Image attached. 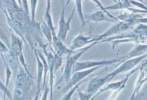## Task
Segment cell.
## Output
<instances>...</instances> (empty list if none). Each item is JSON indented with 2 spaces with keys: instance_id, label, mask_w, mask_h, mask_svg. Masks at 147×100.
<instances>
[{
  "instance_id": "1",
  "label": "cell",
  "mask_w": 147,
  "mask_h": 100,
  "mask_svg": "<svg viewBox=\"0 0 147 100\" xmlns=\"http://www.w3.org/2000/svg\"><path fill=\"white\" fill-rule=\"evenodd\" d=\"M147 40V25L138 24L133 29L123 33L109 37L102 40L98 41L100 43H112L113 49L118 44L127 42H134L136 43H144Z\"/></svg>"
},
{
  "instance_id": "2",
  "label": "cell",
  "mask_w": 147,
  "mask_h": 100,
  "mask_svg": "<svg viewBox=\"0 0 147 100\" xmlns=\"http://www.w3.org/2000/svg\"><path fill=\"white\" fill-rule=\"evenodd\" d=\"M137 24L134 22L119 21L111 26L103 33L99 35H93L95 41H99L109 37L118 35L133 29Z\"/></svg>"
},
{
  "instance_id": "3",
  "label": "cell",
  "mask_w": 147,
  "mask_h": 100,
  "mask_svg": "<svg viewBox=\"0 0 147 100\" xmlns=\"http://www.w3.org/2000/svg\"><path fill=\"white\" fill-rule=\"evenodd\" d=\"M98 44V41H95L90 44L89 45L86 47L85 48L80 49L79 52H78L76 53L73 55H68L67 58V60L65 64V66L64 68L63 74L61 76V79H63L65 83H67L68 81L69 80L71 75H72V71L74 65L75 64L76 61H78V60L80 57V56L85 53L86 51L89 50L91 48H92L93 46H94L95 44Z\"/></svg>"
},
{
  "instance_id": "4",
  "label": "cell",
  "mask_w": 147,
  "mask_h": 100,
  "mask_svg": "<svg viewBox=\"0 0 147 100\" xmlns=\"http://www.w3.org/2000/svg\"><path fill=\"white\" fill-rule=\"evenodd\" d=\"M147 57V53L141 56L134 57L130 59L129 60H127L123 62L121 65L117 69L114 70L111 73L106 75L105 77L106 79L107 83L109 82H110L115 76L117 75L126 72L132 68H133L138 63H139L140 61L143 60L144 59H145Z\"/></svg>"
},
{
  "instance_id": "5",
  "label": "cell",
  "mask_w": 147,
  "mask_h": 100,
  "mask_svg": "<svg viewBox=\"0 0 147 100\" xmlns=\"http://www.w3.org/2000/svg\"><path fill=\"white\" fill-rule=\"evenodd\" d=\"M61 2H62L61 3L62 9H61V15L60 17V20L59 22V31H58L57 36L59 39H60L63 42L65 41L68 32L70 29L71 22L75 16V11H76V7L75 6L74 7L69 17L67 20H66L65 16V8L64 6V0H62Z\"/></svg>"
},
{
  "instance_id": "6",
  "label": "cell",
  "mask_w": 147,
  "mask_h": 100,
  "mask_svg": "<svg viewBox=\"0 0 147 100\" xmlns=\"http://www.w3.org/2000/svg\"><path fill=\"white\" fill-rule=\"evenodd\" d=\"M120 61L118 59H113L111 60H90L84 61H76L74 65L72 71V74L74 73L84 70L89 69L97 66H107L113 65Z\"/></svg>"
},
{
  "instance_id": "7",
  "label": "cell",
  "mask_w": 147,
  "mask_h": 100,
  "mask_svg": "<svg viewBox=\"0 0 147 100\" xmlns=\"http://www.w3.org/2000/svg\"><path fill=\"white\" fill-rule=\"evenodd\" d=\"M103 66H97L93 68H91L87 70H84L82 71H77L72 74L69 80L67 83H66L64 88L63 89V91L66 92L71 88H72L76 84L83 80L84 78L87 77L90 74H92L94 71L98 69L102 68Z\"/></svg>"
},
{
  "instance_id": "8",
  "label": "cell",
  "mask_w": 147,
  "mask_h": 100,
  "mask_svg": "<svg viewBox=\"0 0 147 100\" xmlns=\"http://www.w3.org/2000/svg\"><path fill=\"white\" fill-rule=\"evenodd\" d=\"M93 42H95L93 35L86 36L83 34L81 31L80 33L74 39L69 49L74 52L75 49L81 48L83 46Z\"/></svg>"
},
{
  "instance_id": "9",
  "label": "cell",
  "mask_w": 147,
  "mask_h": 100,
  "mask_svg": "<svg viewBox=\"0 0 147 100\" xmlns=\"http://www.w3.org/2000/svg\"><path fill=\"white\" fill-rule=\"evenodd\" d=\"M146 53H147V44H145V45L138 44L136 45L129 53L119 57L120 61L119 62L118 64H117L115 66L116 67L117 66H119V64H121L123 62H124L127 60H129L131 58L141 56Z\"/></svg>"
},
{
  "instance_id": "10",
  "label": "cell",
  "mask_w": 147,
  "mask_h": 100,
  "mask_svg": "<svg viewBox=\"0 0 147 100\" xmlns=\"http://www.w3.org/2000/svg\"><path fill=\"white\" fill-rule=\"evenodd\" d=\"M47 55V61L49 67V87L50 89V100H53V90L54 83V67H55V59L54 56L52 52H45Z\"/></svg>"
},
{
  "instance_id": "11",
  "label": "cell",
  "mask_w": 147,
  "mask_h": 100,
  "mask_svg": "<svg viewBox=\"0 0 147 100\" xmlns=\"http://www.w3.org/2000/svg\"><path fill=\"white\" fill-rule=\"evenodd\" d=\"M106 83H107V82L105 76L94 78L88 83L85 93L94 95V94L98 91L99 89Z\"/></svg>"
},
{
  "instance_id": "12",
  "label": "cell",
  "mask_w": 147,
  "mask_h": 100,
  "mask_svg": "<svg viewBox=\"0 0 147 100\" xmlns=\"http://www.w3.org/2000/svg\"><path fill=\"white\" fill-rule=\"evenodd\" d=\"M104 13H105L102 10H98L92 13L84 15V18L85 20H87L88 21H90L92 22H99L102 21L117 22L119 21L114 19H113L109 17V16L106 17Z\"/></svg>"
},
{
  "instance_id": "13",
  "label": "cell",
  "mask_w": 147,
  "mask_h": 100,
  "mask_svg": "<svg viewBox=\"0 0 147 100\" xmlns=\"http://www.w3.org/2000/svg\"><path fill=\"white\" fill-rule=\"evenodd\" d=\"M138 69H139V67H138V68H136V69L132 70L129 74H128L126 75V76H125V78H124L122 79V80H119V81H117V82L110 83V84H107L105 87L100 89L99 90V91L97 93V94L95 95V96H94V97L93 98V99H94L95 97H96V96H98V95H99L100 94H101V93H104V92H105L106 91H107V90H109L115 91V90H118V89H119V88L123 85V84L124 83L127 82L128 79H129V77L131 75V74H132L133 73H134V72H136V71L137 70H138Z\"/></svg>"
},
{
  "instance_id": "14",
  "label": "cell",
  "mask_w": 147,
  "mask_h": 100,
  "mask_svg": "<svg viewBox=\"0 0 147 100\" xmlns=\"http://www.w3.org/2000/svg\"><path fill=\"white\" fill-rule=\"evenodd\" d=\"M52 45L54 48L55 52L61 56L64 55H67L68 56L71 55L74 51H71L70 49L68 48L63 43V41L59 39L57 35L53 36Z\"/></svg>"
},
{
  "instance_id": "15",
  "label": "cell",
  "mask_w": 147,
  "mask_h": 100,
  "mask_svg": "<svg viewBox=\"0 0 147 100\" xmlns=\"http://www.w3.org/2000/svg\"><path fill=\"white\" fill-rule=\"evenodd\" d=\"M35 55L37 60V91L36 93L39 94L41 89V86L42 84V75L44 74V66L43 63L40 59L36 51L35 50Z\"/></svg>"
},
{
  "instance_id": "16",
  "label": "cell",
  "mask_w": 147,
  "mask_h": 100,
  "mask_svg": "<svg viewBox=\"0 0 147 100\" xmlns=\"http://www.w3.org/2000/svg\"><path fill=\"white\" fill-rule=\"evenodd\" d=\"M116 18L119 21L125 22H134L137 24V20L139 18H142L144 17L139 13H133L129 11V12L125 11L123 13L120 14Z\"/></svg>"
},
{
  "instance_id": "17",
  "label": "cell",
  "mask_w": 147,
  "mask_h": 100,
  "mask_svg": "<svg viewBox=\"0 0 147 100\" xmlns=\"http://www.w3.org/2000/svg\"><path fill=\"white\" fill-rule=\"evenodd\" d=\"M11 51L16 56H17L20 53L22 52V43L20 39L14 34H11Z\"/></svg>"
},
{
  "instance_id": "18",
  "label": "cell",
  "mask_w": 147,
  "mask_h": 100,
  "mask_svg": "<svg viewBox=\"0 0 147 100\" xmlns=\"http://www.w3.org/2000/svg\"><path fill=\"white\" fill-rule=\"evenodd\" d=\"M40 30L42 34L45 36V37L48 40L49 44L51 45H52V41H53V36L52 33L51 31V28L47 24L46 21H43L41 24Z\"/></svg>"
},
{
  "instance_id": "19",
  "label": "cell",
  "mask_w": 147,
  "mask_h": 100,
  "mask_svg": "<svg viewBox=\"0 0 147 100\" xmlns=\"http://www.w3.org/2000/svg\"><path fill=\"white\" fill-rule=\"evenodd\" d=\"M131 4L129 2V0H119L118 2H117L116 3L106 7V10H119L123 9H127L131 6Z\"/></svg>"
},
{
  "instance_id": "20",
  "label": "cell",
  "mask_w": 147,
  "mask_h": 100,
  "mask_svg": "<svg viewBox=\"0 0 147 100\" xmlns=\"http://www.w3.org/2000/svg\"><path fill=\"white\" fill-rule=\"evenodd\" d=\"M75 2V7L76 11L82 23V28L83 29L86 24V20L84 18V14L83 13L82 10V1L83 0H74Z\"/></svg>"
},
{
  "instance_id": "21",
  "label": "cell",
  "mask_w": 147,
  "mask_h": 100,
  "mask_svg": "<svg viewBox=\"0 0 147 100\" xmlns=\"http://www.w3.org/2000/svg\"><path fill=\"white\" fill-rule=\"evenodd\" d=\"M36 52H37V55H38L40 59H41V61L43 63V66H44V80H43V82H42V88L43 89H44V86L45 85V83H46V77H47V74H48V72L49 71V67H48V61H47V60H46L45 59V57H44V56L42 55V53L40 52V51H38V50H36Z\"/></svg>"
},
{
  "instance_id": "22",
  "label": "cell",
  "mask_w": 147,
  "mask_h": 100,
  "mask_svg": "<svg viewBox=\"0 0 147 100\" xmlns=\"http://www.w3.org/2000/svg\"><path fill=\"white\" fill-rule=\"evenodd\" d=\"M84 82V80H82L81 82H80L79 83L76 84L75 86H74L71 89V90L68 93H67L63 96V97L61 98V100H71V98L72 97V95H73L74 93H75V91L79 88V86L80 85H81Z\"/></svg>"
},
{
  "instance_id": "23",
  "label": "cell",
  "mask_w": 147,
  "mask_h": 100,
  "mask_svg": "<svg viewBox=\"0 0 147 100\" xmlns=\"http://www.w3.org/2000/svg\"><path fill=\"white\" fill-rule=\"evenodd\" d=\"M53 56H54V59H55L54 72H55L61 66L62 63H63V59H62V56L61 55H59V54L56 53V52H53Z\"/></svg>"
},
{
  "instance_id": "24",
  "label": "cell",
  "mask_w": 147,
  "mask_h": 100,
  "mask_svg": "<svg viewBox=\"0 0 147 100\" xmlns=\"http://www.w3.org/2000/svg\"><path fill=\"white\" fill-rule=\"evenodd\" d=\"M2 59H3L4 64H5V71H6V83H5V86H6V87L7 88L8 85H9V82H10L11 76V71L10 70V68L9 64L6 62L4 57L2 56Z\"/></svg>"
},
{
  "instance_id": "25",
  "label": "cell",
  "mask_w": 147,
  "mask_h": 100,
  "mask_svg": "<svg viewBox=\"0 0 147 100\" xmlns=\"http://www.w3.org/2000/svg\"><path fill=\"white\" fill-rule=\"evenodd\" d=\"M30 13H31V22L35 23V14L38 0H30Z\"/></svg>"
},
{
  "instance_id": "26",
  "label": "cell",
  "mask_w": 147,
  "mask_h": 100,
  "mask_svg": "<svg viewBox=\"0 0 147 100\" xmlns=\"http://www.w3.org/2000/svg\"><path fill=\"white\" fill-rule=\"evenodd\" d=\"M91 1H92L93 2H94V3L96 5V6H97L98 7H99V8L100 9V10H102V11H103L105 13H106L107 16H109V17H110V18H113V19H114V20H115L119 21L116 17H115L114 16H113V15H111L110 13H109V11L105 9V7L101 4V3L99 2V0H91Z\"/></svg>"
},
{
  "instance_id": "27",
  "label": "cell",
  "mask_w": 147,
  "mask_h": 100,
  "mask_svg": "<svg viewBox=\"0 0 147 100\" xmlns=\"http://www.w3.org/2000/svg\"><path fill=\"white\" fill-rule=\"evenodd\" d=\"M0 90H2L3 93H4V99L5 100V97L7 95V97L9 98L10 100H12V97H11V94L9 90L7 89V87H6L5 84H4L2 82L0 79Z\"/></svg>"
},
{
  "instance_id": "28",
  "label": "cell",
  "mask_w": 147,
  "mask_h": 100,
  "mask_svg": "<svg viewBox=\"0 0 147 100\" xmlns=\"http://www.w3.org/2000/svg\"><path fill=\"white\" fill-rule=\"evenodd\" d=\"M78 95L79 100H90L93 96L92 94H88L85 92L83 93L79 89L78 90Z\"/></svg>"
},
{
  "instance_id": "29",
  "label": "cell",
  "mask_w": 147,
  "mask_h": 100,
  "mask_svg": "<svg viewBox=\"0 0 147 100\" xmlns=\"http://www.w3.org/2000/svg\"><path fill=\"white\" fill-rule=\"evenodd\" d=\"M147 80V77L145 78H144L142 79V80L140 82V83H139L138 86L136 87H134V90H133V94H131V97L130 98H133L134 96H136V95H137L138 93H139V91L140 90L141 87L143 86V84L145 83V82H146V81Z\"/></svg>"
},
{
  "instance_id": "30",
  "label": "cell",
  "mask_w": 147,
  "mask_h": 100,
  "mask_svg": "<svg viewBox=\"0 0 147 100\" xmlns=\"http://www.w3.org/2000/svg\"><path fill=\"white\" fill-rule=\"evenodd\" d=\"M18 58V60L20 61V62L21 63V64H22V66L24 67V68L25 69V71L27 72V73L30 75V76H31L30 74H29L28 69H27V67H26V62H25V57H24V54H23V52L20 53L18 56H17Z\"/></svg>"
},
{
  "instance_id": "31",
  "label": "cell",
  "mask_w": 147,
  "mask_h": 100,
  "mask_svg": "<svg viewBox=\"0 0 147 100\" xmlns=\"http://www.w3.org/2000/svg\"><path fill=\"white\" fill-rule=\"evenodd\" d=\"M129 2H130V3L133 5H134L139 8L142 9V10H145L146 11H147V6H146L144 3L142 2H140L134 0H129Z\"/></svg>"
},
{
  "instance_id": "32",
  "label": "cell",
  "mask_w": 147,
  "mask_h": 100,
  "mask_svg": "<svg viewBox=\"0 0 147 100\" xmlns=\"http://www.w3.org/2000/svg\"><path fill=\"white\" fill-rule=\"evenodd\" d=\"M44 89V90L43 95L41 100H48V95L49 93H50V89H49V87L48 86V83H45Z\"/></svg>"
},
{
  "instance_id": "33",
  "label": "cell",
  "mask_w": 147,
  "mask_h": 100,
  "mask_svg": "<svg viewBox=\"0 0 147 100\" xmlns=\"http://www.w3.org/2000/svg\"><path fill=\"white\" fill-rule=\"evenodd\" d=\"M9 52V49L6 46V45L1 41L0 39V54L2 55V53H7Z\"/></svg>"
},
{
  "instance_id": "34",
  "label": "cell",
  "mask_w": 147,
  "mask_h": 100,
  "mask_svg": "<svg viewBox=\"0 0 147 100\" xmlns=\"http://www.w3.org/2000/svg\"><path fill=\"white\" fill-rule=\"evenodd\" d=\"M22 2V8L25 12V13L28 15L29 14V11L28 8V4L27 0H21Z\"/></svg>"
},
{
  "instance_id": "35",
  "label": "cell",
  "mask_w": 147,
  "mask_h": 100,
  "mask_svg": "<svg viewBox=\"0 0 147 100\" xmlns=\"http://www.w3.org/2000/svg\"><path fill=\"white\" fill-rule=\"evenodd\" d=\"M144 96V93L142 92L139 93L137 95L134 96L133 98H130V100H140Z\"/></svg>"
},
{
  "instance_id": "36",
  "label": "cell",
  "mask_w": 147,
  "mask_h": 100,
  "mask_svg": "<svg viewBox=\"0 0 147 100\" xmlns=\"http://www.w3.org/2000/svg\"><path fill=\"white\" fill-rule=\"evenodd\" d=\"M137 24H147V18H139L137 20Z\"/></svg>"
},
{
  "instance_id": "37",
  "label": "cell",
  "mask_w": 147,
  "mask_h": 100,
  "mask_svg": "<svg viewBox=\"0 0 147 100\" xmlns=\"http://www.w3.org/2000/svg\"><path fill=\"white\" fill-rule=\"evenodd\" d=\"M147 66V59L145 60L143 63H142L141 66L140 67H139V69L140 68H144L145 67H146Z\"/></svg>"
},
{
  "instance_id": "38",
  "label": "cell",
  "mask_w": 147,
  "mask_h": 100,
  "mask_svg": "<svg viewBox=\"0 0 147 100\" xmlns=\"http://www.w3.org/2000/svg\"><path fill=\"white\" fill-rule=\"evenodd\" d=\"M0 7L2 10L3 9V3H2V0H0Z\"/></svg>"
},
{
  "instance_id": "39",
  "label": "cell",
  "mask_w": 147,
  "mask_h": 100,
  "mask_svg": "<svg viewBox=\"0 0 147 100\" xmlns=\"http://www.w3.org/2000/svg\"><path fill=\"white\" fill-rule=\"evenodd\" d=\"M38 95H39V94H38V93H36V96H35V97H34V99H33V100H38Z\"/></svg>"
},
{
  "instance_id": "40",
  "label": "cell",
  "mask_w": 147,
  "mask_h": 100,
  "mask_svg": "<svg viewBox=\"0 0 147 100\" xmlns=\"http://www.w3.org/2000/svg\"><path fill=\"white\" fill-rule=\"evenodd\" d=\"M18 1V4L20 5V6L21 7H22V2H21V0H17Z\"/></svg>"
},
{
  "instance_id": "41",
  "label": "cell",
  "mask_w": 147,
  "mask_h": 100,
  "mask_svg": "<svg viewBox=\"0 0 147 100\" xmlns=\"http://www.w3.org/2000/svg\"><path fill=\"white\" fill-rule=\"evenodd\" d=\"M71 1V0H67V3H66V7L68 6V5H69V3H70Z\"/></svg>"
},
{
  "instance_id": "42",
  "label": "cell",
  "mask_w": 147,
  "mask_h": 100,
  "mask_svg": "<svg viewBox=\"0 0 147 100\" xmlns=\"http://www.w3.org/2000/svg\"><path fill=\"white\" fill-rule=\"evenodd\" d=\"M144 4H145V5H146V6H147V3H146V2H144Z\"/></svg>"
},
{
  "instance_id": "43",
  "label": "cell",
  "mask_w": 147,
  "mask_h": 100,
  "mask_svg": "<svg viewBox=\"0 0 147 100\" xmlns=\"http://www.w3.org/2000/svg\"><path fill=\"white\" fill-rule=\"evenodd\" d=\"M0 100H2V99H1V98H0Z\"/></svg>"
}]
</instances>
